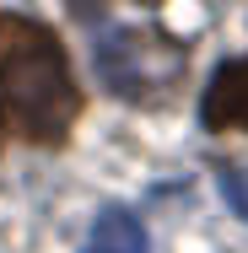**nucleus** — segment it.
I'll list each match as a JSON object with an SVG mask.
<instances>
[{"instance_id": "obj_4", "label": "nucleus", "mask_w": 248, "mask_h": 253, "mask_svg": "<svg viewBox=\"0 0 248 253\" xmlns=\"http://www.w3.org/2000/svg\"><path fill=\"white\" fill-rule=\"evenodd\" d=\"M92 253H146V232L130 210H102L92 221Z\"/></svg>"}, {"instance_id": "obj_1", "label": "nucleus", "mask_w": 248, "mask_h": 253, "mask_svg": "<svg viewBox=\"0 0 248 253\" xmlns=\"http://www.w3.org/2000/svg\"><path fill=\"white\" fill-rule=\"evenodd\" d=\"M0 102L11 129L33 146H59L81 113V86L59 38L22 11H0Z\"/></svg>"}, {"instance_id": "obj_5", "label": "nucleus", "mask_w": 248, "mask_h": 253, "mask_svg": "<svg viewBox=\"0 0 248 253\" xmlns=\"http://www.w3.org/2000/svg\"><path fill=\"white\" fill-rule=\"evenodd\" d=\"M216 189H221V200L248 221V167L243 162H221V167H216Z\"/></svg>"}, {"instance_id": "obj_3", "label": "nucleus", "mask_w": 248, "mask_h": 253, "mask_svg": "<svg viewBox=\"0 0 248 253\" xmlns=\"http://www.w3.org/2000/svg\"><path fill=\"white\" fill-rule=\"evenodd\" d=\"M199 119L205 129L227 135V129H248V54L243 59H227L210 86H205V102H199Z\"/></svg>"}, {"instance_id": "obj_2", "label": "nucleus", "mask_w": 248, "mask_h": 253, "mask_svg": "<svg viewBox=\"0 0 248 253\" xmlns=\"http://www.w3.org/2000/svg\"><path fill=\"white\" fill-rule=\"evenodd\" d=\"M92 65H98L102 86H108L113 97L162 102L184 81L189 49L173 43L167 33H151V27H108L98 43H92Z\"/></svg>"}, {"instance_id": "obj_6", "label": "nucleus", "mask_w": 248, "mask_h": 253, "mask_svg": "<svg viewBox=\"0 0 248 253\" xmlns=\"http://www.w3.org/2000/svg\"><path fill=\"white\" fill-rule=\"evenodd\" d=\"M87 253H92V248H87Z\"/></svg>"}]
</instances>
